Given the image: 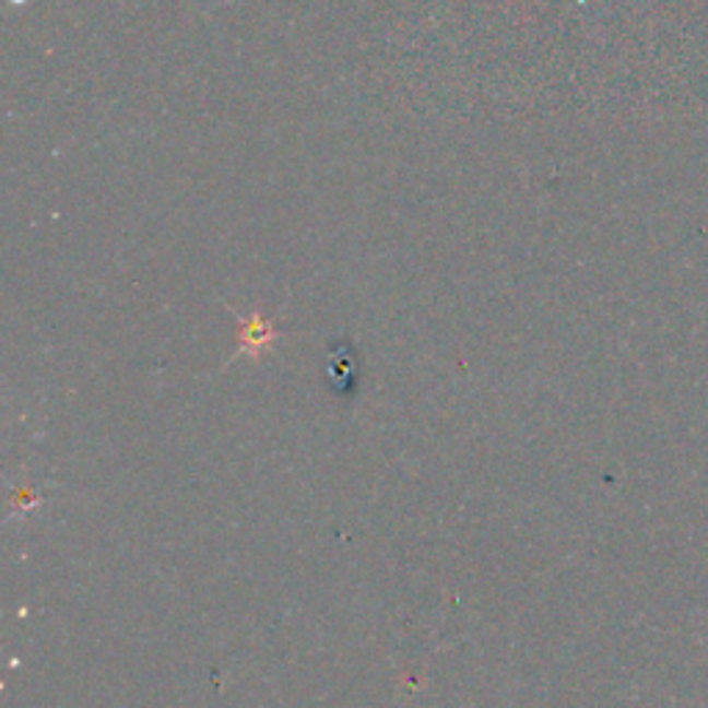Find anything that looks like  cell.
Masks as SVG:
<instances>
[{
  "label": "cell",
  "instance_id": "6da1fadb",
  "mask_svg": "<svg viewBox=\"0 0 708 708\" xmlns=\"http://www.w3.org/2000/svg\"><path fill=\"white\" fill-rule=\"evenodd\" d=\"M241 341L247 352H260V349H269L272 341L278 338V332L272 330V324L263 319H249L241 321Z\"/></svg>",
  "mask_w": 708,
  "mask_h": 708
}]
</instances>
